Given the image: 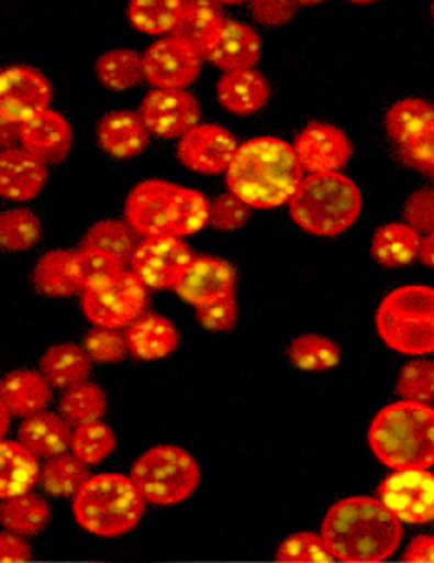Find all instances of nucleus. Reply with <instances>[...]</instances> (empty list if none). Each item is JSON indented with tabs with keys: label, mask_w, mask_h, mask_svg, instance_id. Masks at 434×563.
Masks as SVG:
<instances>
[{
	"label": "nucleus",
	"mask_w": 434,
	"mask_h": 563,
	"mask_svg": "<svg viewBox=\"0 0 434 563\" xmlns=\"http://www.w3.org/2000/svg\"><path fill=\"white\" fill-rule=\"evenodd\" d=\"M144 495L133 478L122 473L94 475L73 500V515L87 533L102 538L127 534L145 512Z\"/></svg>",
	"instance_id": "obj_6"
},
{
	"label": "nucleus",
	"mask_w": 434,
	"mask_h": 563,
	"mask_svg": "<svg viewBox=\"0 0 434 563\" xmlns=\"http://www.w3.org/2000/svg\"><path fill=\"white\" fill-rule=\"evenodd\" d=\"M420 241L422 236L405 221L388 223V225L378 227L375 232L371 241V256L382 267H408L419 257Z\"/></svg>",
	"instance_id": "obj_29"
},
{
	"label": "nucleus",
	"mask_w": 434,
	"mask_h": 563,
	"mask_svg": "<svg viewBox=\"0 0 434 563\" xmlns=\"http://www.w3.org/2000/svg\"><path fill=\"white\" fill-rule=\"evenodd\" d=\"M394 394L414 402H434V361L414 358L400 369Z\"/></svg>",
	"instance_id": "obj_42"
},
{
	"label": "nucleus",
	"mask_w": 434,
	"mask_h": 563,
	"mask_svg": "<svg viewBox=\"0 0 434 563\" xmlns=\"http://www.w3.org/2000/svg\"><path fill=\"white\" fill-rule=\"evenodd\" d=\"M400 153H402L405 164L411 165L414 169L434 175V123L413 142L400 145Z\"/></svg>",
	"instance_id": "obj_49"
},
{
	"label": "nucleus",
	"mask_w": 434,
	"mask_h": 563,
	"mask_svg": "<svg viewBox=\"0 0 434 563\" xmlns=\"http://www.w3.org/2000/svg\"><path fill=\"white\" fill-rule=\"evenodd\" d=\"M21 145L44 164H62L73 147V128L60 113L46 109L21 123Z\"/></svg>",
	"instance_id": "obj_19"
},
{
	"label": "nucleus",
	"mask_w": 434,
	"mask_h": 563,
	"mask_svg": "<svg viewBox=\"0 0 434 563\" xmlns=\"http://www.w3.org/2000/svg\"><path fill=\"white\" fill-rule=\"evenodd\" d=\"M434 123V106L422 98H404L386 114V131L394 144L405 145Z\"/></svg>",
	"instance_id": "obj_32"
},
{
	"label": "nucleus",
	"mask_w": 434,
	"mask_h": 563,
	"mask_svg": "<svg viewBox=\"0 0 434 563\" xmlns=\"http://www.w3.org/2000/svg\"><path fill=\"white\" fill-rule=\"evenodd\" d=\"M52 98V84L35 67H5L0 75V120L2 122L21 125L49 109Z\"/></svg>",
	"instance_id": "obj_13"
},
{
	"label": "nucleus",
	"mask_w": 434,
	"mask_h": 563,
	"mask_svg": "<svg viewBox=\"0 0 434 563\" xmlns=\"http://www.w3.org/2000/svg\"><path fill=\"white\" fill-rule=\"evenodd\" d=\"M288 357L304 372H326L341 363V346L319 333H304L291 341Z\"/></svg>",
	"instance_id": "obj_38"
},
{
	"label": "nucleus",
	"mask_w": 434,
	"mask_h": 563,
	"mask_svg": "<svg viewBox=\"0 0 434 563\" xmlns=\"http://www.w3.org/2000/svg\"><path fill=\"white\" fill-rule=\"evenodd\" d=\"M225 21L218 0H181L178 24L170 35L187 42L204 57Z\"/></svg>",
	"instance_id": "obj_26"
},
{
	"label": "nucleus",
	"mask_w": 434,
	"mask_h": 563,
	"mask_svg": "<svg viewBox=\"0 0 434 563\" xmlns=\"http://www.w3.org/2000/svg\"><path fill=\"white\" fill-rule=\"evenodd\" d=\"M235 271L231 263L214 256H196L185 268L174 292L190 305H203L215 297L234 292Z\"/></svg>",
	"instance_id": "obj_17"
},
{
	"label": "nucleus",
	"mask_w": 434,
	"mask_h": 563,
	"mask_svg": "<svg viewBox=\"0 0 434 563\" xmlns=\"http://www.w3.org/2000/svg\"><path fill=\"white\" fill-rule=\"evenodd\" d=\"M251 218V207L234 192H223L210 203L209 225L215 231L232 232L246 225Z\"/></svg>",
	"instance_id": "obj_45"
},
{
	"label": "nucleus",
	"mask_w": 434,
	"mask_h": 563,
	"mask_svg": "<svg viewBox=\"0 0 434 563\" xmlns=\"http://www.w3.org/2000/svg\"><path fill=\"white\" fill-rule=\"evenodd\" d=\"M431 16H433V22H434V0H433V4H431Z\"/></svg>",
	"instance_id": "obj_57"
},
{
	"label": "nucleus",
	"mask_w": 434,
	"mask_h": 563,
	"mask_svg": "<svg viewBox=\"0 0 434 563\" xmlns=\"http://www.w3.org/2000/svg\"><path fill=\"white\" fill-rule=\"evenodd\" d=\"M41 238V220L26 207L8 209L0 214V245L5 252L30 251Z\"/></svg>",
	"instance_id": "obj_40"
},
{
	"label": "nucleus",
	"mask_w": 434,
	"mask_h": 563,
	"mask_svg": "<svg viewBox=\"0 0 434 563\" xmlns=\"http://www.w3.org/2000/svg\"><path fill=\"white\" fill-rule=\"evenodd\" d=\"M179 13L181 0H129V22L145 35H170Z\"/></svg>",
	"instance_id": "obj_37"
},
{
	"label": "nucleus",
	"mask_w": 434,
	"mask_h": 563,
	"mask_svg": "<svg viewBox=\"0 0 434 563\" xmlns=\"http://www.w3.org/2000/svg\"><path fill=\"white\" fill-rule=\"evenodd\" d=\"M190 246L183 238L151 236L140 241L134 252L131 271L156 290H167L178 285L185 268L192 262Z\"/></svg>",
	"instance_id": "obj_11"
},
{
	"label": "nucleus",
	"mask_w": 434,
	"mask_h": 563,
	"mask_svg": "<svg viewBox=\"0 0 434 563\" xmlns=\"http://www.w3.org/2000/svg\"><path fill=\"white\" fill-rule=\"evenodd\" d=\"M237 140L218 123H198L179 139L178 159L187 169L204 176L223 175L231 167Z\"/></svg>",
	"instance_id": "obj_15"
},
{
	"label": "nucleus",
	"mask_w": 434,
	"mask_h": 563,
	"mask_svg": "<svg viewBox=\"0 0 434 563\" xmlns=\"http://www.w3.org/2000/svg\"><path fill=\"white\" fill-rule=\"evenodd\" d=\"M84 349L92 363L98 364L122 363L129 354L127 339L120 328H92L86 335Z\"/></svg>",
	"instance_id": "obj_44"
},
{
	"label": "nucleus",
	"mask_w": 434,
	"mask_h": 563,
	"mask_svg": "<svg viewBox=\"0 0 434 563\" xmlns=\"http://www.w3.org/2000/svg\"><path fill=\"white\" fill-rule=\"evenodd\" d=\"M138 232L127 221L102 220L87 229L80 249L105 252L116 257L123 265H131L134 252L138 249Z\"/></svg>",
	"instance_id": "obj_30"
},
{
	"label": "nucleus",
	"mask_w": 434,
	"mask_h": 563,
	"mask_svg": "<svg viewBox=\"0 0 434 563\" xmlns=\"http://www.w3.org/2000/svg\"><path fill=\"white\" fill-rule=\"evenodd\" d=\"M31 556H33V553H31V545L26 537L8 531V529L0 533V562H30Z\"/></svg>",
	"instance_id": "obj_50"
},
{
	"label": "nucleus",
	"mask_w": 434,
	"mask_h": 563,
	"mask_svg": "<svg viewBox=\"0 0 434 563\" xmlns=\"http://www.w3.org/2000/svg\"><path fill=\"white\" fill-rule=\"evenodd\" d=\"M215 95L229 113L248 117L265 108L270 100L271 89L265 75L252 67L223 73L215 86Z\"/></svg>",
	"instance_id": "obj_21"
},
{
	"label": "nucleus",
	"mask_w": 434,
	"mask_h": 563,
	"mask_svg": "<svg viewBox=\"0 0 434 563\" xmlns=\"http://www.w3.org/2000/svg\"><path fill=\"white\" fill-rule=\"evenodd\" d=\"M97 77L109 91H127L144 80V55L134 49L118 47L103 53L97 60Z\"/></svg>",
	"instance_id": "obj_34"
},
{
	"label": "nucleus",
	"mask_w": 434,
	"mask_h": 563,
	"mask_svg": "<svg viewBox=\"0 0 434 563\" xmlns=\"http://www.w3.org/2000/svg\"><path fill=\"white\" fill-rule=\"evenodd\" d=\"M203 58L198 49L178 36H165L144 53L145 80L153 88H189L200 77Z\"/></svg>",
	"instance_id": "obj_12"
},
{
	"label": "nucleus",
	"mask_w": 434,
	"mask_h": 563,
	"mask_svg": "<svg viewBox=\"0 0 434 563\" xmlns=\"http://www.w3.org/2000/svg\"><path fill=\"white\" fill-rule=\"evenodd\" d=\"M98 145L114 158H134L148 145V131L140 113L113 111L105 114L97 129Z\"/></svg>",
	"instance_id": "obj_22"
},
{
	"label": "nucleus",
	"mask_w": 434,
	"mask_h": 563,
	"mask_svg": "<svg viewBox=\"0 0 434 563\" xmlns=\"http://www.w3.org/2000/svg\"><path fill=\"white\" fill-rule=\"evenodd\" d=\"M92 358L78 344L49 346L41 357V372L53 388L69 389L89 379Z\"/></svg>",
	"instance_id": "obj_28"
},
{
	"label": "nucleus",
	"mask_w": 434,
	"mask_h": 563,
	"mask_svg": "<svg viewBox=\"0 0 434 563\" xmlns=\"http://www.w3.org/2000/svg\"><path fill=\"white\" fill-rule=\"evenodd\" d=\"M0 416H2V430H0V433H2V437L5 439V433H8V428H10V419L13 417V413H11L2 402H0Z\"/></svg>",
	"instance_id": "obj_53"
},
{
	"label": "nucleus",
	"mask_w": 434,
	"mask_h": 563,
	"mask_svg": "<svg viewBox=\"0 0 434 563\" xmlns=\"http://www.w3.org/2000/svg\"><path fill=\"white\" fill-rule=\"evenodd\" d=\"M49 518V504L31 492L19 497L5 498L0 506L2 528L26 538L41 534L47 528Z\"/></svg>",
	"instance_id": "obj_31"
},
{
	"label": "nucleus",
	"mask_w": 434,
	"mask_h": 563,
	"mask_svg": "<svg viewBox=\"0 0 434 563\" xmlns=\"http://www.w3.org/2000/svg\"><path fill=\"white\" fill-rule=\"evenodd\" d=\"M276 560L282 563H332L335 556L322 534L301 531L282 540Z\"/></svg>",
	"instance_id": "obj_43"
},
{
	"label": "nucleus",
	"mask_w": 434,
	"mask_h": 563,
	"mask_svg": "<svg viewBox=\"0 0 434 563\" xmlns=\"http://www.w3.org/2000/svg\"><path fill=\"white\" fill-rule=\"evenodd\" d=\"M73 426L60 413L42 410L22 420L16 437L38 459H52L71 450Z\"/></svg>",
	"instance_id": "obj_24"
},
{
	"label": "nucleus",
	"mask_w": 434,
	"mask_h": 563,
	"mask_svg": "<svg viewBox=\"0 0 434 563\" xmlns=\"http://www.w3.org/2000/svg\"><path fill=\"white\" fill-rule=\"evenodd\" d=\"M369 448L389 470H430L434 466V408L399 400L375 416Z\"/></svg>",
	"instance_id": "obj_4"
},
{
	"label": "nucleus",
	"mask_w": 434,
	"mask_h": 563,
	"mask_svg": "<svg viewBox=\"0 0 434 563\" xmlns=\"http://www.w3.org/2000/svg\"><path fill=\"white\" fill-rule=\"evenodd\" d=\"M402 218L419 234L434 232V189L414 190L405 200Z\"/></svg>",
	"instance_id": "obj_47"
},
{
	"label": "nucleus",
	"mask_w": 434,
	"mask_h": 563,
	"mask_svg": "<svg viewBox=\"0 0 434 563\" xmlns=\"http://www.w3.org/2000/svg\"><path fill=\"white\" fill-rule=\"evenodd\" d=\"M71 268L78 290L91 292L113 282L118 274L125 271V265L105 252L80 249L73 256Z\"/></svg>",
	"instance_id": "obj_39"
},
{
	"label": "nucleus",
	"mask_w": 434,
	"mask_h": 563,
	"mask_svg": "<svg viewBox=\"0 0 434 563\" xmlns=\"http://www.w3.org/2000/svg\"><path fill=\"white\" fill-rule=\"evenodd\" d=\"M138 113L151 134L165 140L181 139L201 119L200 102L187 89L154 88L145 95Z\"/></svg>",
	"instance_id": "obj_14"
},
{
	"label": "nucleus",
	"mask_w": 434,
	"mask_h": 563,
	"mask_svg": "<svg viewBox=\"0 0 434 563\" xmlns=\"http://www.w3.org/2000/svg\"><path fill=\"white\" fill-rule=\"evenodd\" d=\"M297 158L308 175L341 173L353 156L352 140L337 125L310 122L293 142Z\"/></svg>",
	"instance_id": "obj_16"
},
{
	"label": "nucleus",
	"mask_w": 434,
	"mask_h": 563,
	"mask_svg": "<svg viewBox=\"0 0 434 563\" xmlns=\"http://www.w3.org/2000/svg\"><path fill=\"white\" fill-rule=\"evenodd\" d=\"M41 459L19 439H2L0 444V498L30 493L41 482Z\"/></svg>",
	"instance_id": "obj_27"
},
{
	"label": "nucleus",
	"mask_w": 434,
	"mask_h": 563,
	"mask_svg": "<svg viewBox=\"0 0 434 563\" xmlns=\"http://www.w3.org/2000/svg\"><path fill=\"white\" fill-rule=\"evenodd\" d=\"M347 2H352V4H374L378 0H347Z\"/></svg>",
	"instance_id": "obj_56"
},
{
	"label": "nucleus",
	"mask_w": 434,
	"mask_h": 563,
	"mask_svg": "<svg viewBox=\"0 0 434 563\" xmlns=\"http://www.w3.org/2000/svg\"><path fill=\"white\" fill-rule=\"evenodd\" d=\"M147 285L133 271H123L105 287L84 292L82 310L94 327L127 328L147 308Z\"/></svg>",
	"instance_id": "obj_9"
},
{
	"label": "nucleus",
	"mask_w": 434,
	"mask_h": 563,
	"mask_svg": "<svg viewBox=\"0 0 434 563\" xmlns=\"http://www.w3.org/2000/svg\"><path fill=\"white\" fill-rule=\"evenodd\" d=\"M131 478L154 506H174L194 495L200 486V464L179 445H156L134 462Z\"/></svg>",
	"instance_id": "obj_8"
},
{
	"label": "nucleus",
	"mask_w": 434,
	"mask_h": 563,
	"mask_svg": "<svg viewBox=\"0 0 434 563\" xmlns=\"http://www.w3.org/2000/svg\"><path fill=\"white\" fill-rule=\"evenodd\" d=\"M86 462L80 461L75 453H62L44 462L41 470V486L52 497H77L91 475Z\"/></svg>",
	"instance_id": "obj_33"
},
{
	"label": "nucleus",
	"mask_w": 434,
	"mask_h": 563,
	"mask_svg": "<svg viewBox=\"0 0 434 563\" xmlns=\"http://www.w3.org/2000/svg\"><path fill=\"white\" fill-rule=\"evenodd\" d=\"M226 187L251 209H277L290 203L304 169L293 144L276 136L246 140L226 169Z\"/></svg>",
	"instance_id": "obj_2"
},
{
	"label": "nucleus",
	"mask_w": 434,
	"mask_h": 563,
	"mask_svg": "<svg viewBox=\"0 0 434 563\" xmlns=\"http://www.w3.org/2000/svg\"><path fill=\"white\" fill-rule=\"evenodd\" d=\"M419 257L420 262L424 263L425 267L433 268L434 271V232L422 236Z\"/></svg>",
	"instance_id": "obj_52"
},
{
	"label": "nucleus",
	"mask_w": 434,
	"mask_h": 563,
	"mask_svg": "<svg viewBox=\"0 0 434 563\" xmlns=\"http://www.w3.org/2000/svg\"><path fill=\"white\" fill-rule=\"evenodd\" d=\"M46 181V164L26 148H4L0 154V195L5 200H33L41 195Z\"/></svg>",
	"instance_id": "obj_20"
},
{
	"label": "nucleus",
	"mask_w": 434,
	"mask_h": 563,
	"mask_svg": "<svg viewBox=\"0 0 434 563\" xmlns=\"http://www.w3.org/2000/svg\"><path fill=\"white\" fill-rule=\"evenodd\" d=\"M383 506L402 523L425 526L434 520V473L393 470L377 489Z\"/></svg>",
	"instance_id": "obj_10"
},
{
	"label": "nucleus",
	"mask_w": 434,
	"mask_h": 563,
	"mask_svg": "<svg viewBox=\"0 0 434 563\" xmlns=\"http://www.w3.org/2000/svg\"><path fill=\"white\" fill-rule=\"evenodd\" d=\"M116 435L102 419L75 428L71 451L87 466H97L116 450Z\"/></svg>",
	"instance_id": "obj_41"
},
{
	"label": "nucleus",
	"mask_w": 434,
	"mask_h": 563,
	"mask_svg": "<svg viewBox=\"0 0 434 563\" xmlns=\"http://www.w3.org/2000/svg\"><path fill=\"white\" fill-rule=\"evenodd\" d=\"M260 55L263 41L259 33L245 22L226 19L220 35L215 36L209 52L204 53V60H209L223 73L240 71L256 67Z\"/></svg>",
	"instance_id": "obj_18"
},
{
	"label": "nucleus",
	"mask_w": 434,
	"mask_h": 563,
	"mask_svg": "<svg viewBox=\"0 0 434 563\" xmlns=\"http://www.w3.org/2000/svg\"><path fill=\"white\" fill-rule=\"evenodd\" d=\"M251 15L263 26H282L296 16L299 5L296 0H251Z\"/></svg>",
	"instance_id": "obj_48"
},
{
	"label": "nucleus",
	"mask_w": 434,
	"mask_h": 563,
	"mask_svg": "<svg viewBox=\"0 0 434 563\" xmlns=\"http://www.w3.org/2000/svg\"><path fill=\"white\" fill-rule=\"evenodd\" d=\"M402 562L434 563V534H419L409 542Z\"/></svg>",
	"instance_id": "obj_51"
},
{
	"label": "nucleus",
	"mask_w": 434,
	"mask_h": 563,
	"mask_svg": "<svg viewBox=\"0 0 434 563\" xmlns=\"http://www.w3.org/2000/svg\"><path fill=\"white\" fill-rule=\"evenodd\" d=\"M322 538L344 563H377L397 553L404 526L380 498L349 497L327 509Z\"/></svg>",
	"instance_id": "obj_1"
},
{
	"label": "nucleus",
	"mask_w": 434,
	"mask_h": 563,
	"mask_svg": "<svg viewBox=\"0 0 434 563\" xmlns=\"http://www.w3.org/2000/svg\"><path fill=\"white\" fill-rule=\"evenodd\" d=\"M105 411V391L91 380H84L80 385L66 389V394L62 395L58 402V413L75 428L91 420L103 419Z\"/></svg>",
	"instance_id": "obj_36"
},
{
	"label": "nucleus",
	"mask_w": 434,
	"mask_h": 563,
	"mask_svg": "<svg viewBox=\"0 0 434 563\" xmlns=\"http://www.w3.org/2000/svg\"><path fill=\"white\" fill-rule=\"evenodd\" d=\"M322 2H326V0H296V4L299 5V8H301V5L310 8V5L322 4Z\"/></svg>",
	"instance_id": "obj_54"
},
{
	"label": "nucleus",
	"mask_w": 434,
	"mask_h": 563,
	"mask_svg": "<svg viewBox=\"0 0 434 563\" xmlns=\"http://www.w3.org/2000/svg\"><path fill=\"white\" fill-rule=\"evenodd\" d=\"M196 318L201 327L212 332H226L237 323V301L235 292L215 297L212 301L196 307Z\"/></svg>",
	"instance_id": "obj_46"
},
{
	"label": "nucleus",
	"mask_w": 434,
	"mask_h": 563,
	"mask_svg": "<svg viewBox=\"0 0 434 563\" xmlns=\"http://www.w3.org/2000/svg\"><path fill=\"white\" fill-rule=\"evenodd\" d=\"M53 399V386L42 372L15 369L5 375L0 383V402L13 413V417L35 416L46 410Z\"/></svg>",
	"instance_id": "obj_23"
},
{
	"label": "nucleus",
	"mask_w": 434,
	"mask_h": 563,
	"mask_svg": "<svg viewBox=\"0 0 434 563\" xmlns=\"http://www.w3.org/2000/svg\"><path fill=\"white\" fill-rule=\"evenodd\" d=\"M375 327L388 349L420 357L434 354V288L405 285L383 297Z\"/></svg>",
	"instance_id": "obj_7"
},
{
	"label": "nucleus",
	"mask_w": 434,
	"mask_h": 563,
	"mask_svg": "<svg viewBox=\"0 0 434 563\" xmlns=\"http://www.w3.org/2000/svg\"><path fill=\"white\" fill-rule=\"evenodd\" d=\"M221 5H240L246 4V2H251V0H218Z\"/></svg>",
	"instance_id": "obj_55"
},
{
	"label": "nucleus",
	"mask_w": 434,
	"mask_h": 563,
	"mask_svg": "<svg viewBox=\"0 0 434 563\" xmlns=\"http://www.w3.org/2000/svg\"><path fill=\"white\" fill-rule=\"evenodd\" d=\"M123 214L142 238L192 236L209 225L210 201L200 190L145 179L129 192Z\"/></svg>",
	"instance_id": "obj_3"
},
{
	"label": "nucleus",
	"mask_w": 434,
	"mask_h": 563,
	"mask_svg": "<svg viewBox=\"0 0 434 563\" xmlns=\"http://www.w3.org/2000/svg\"><path fill=\"white\" fill-rule=\"evenodd\" d=\"M129 354L140 361H156L178 349V328L170 319L158 313H144L125 328Z\"/></svg>",
	"instance_id": "obj_25"
},
{
	"label": "nucleus",
	"mask_w": 434,
	"mask_h": 563,
	"mask_svg": "<svg viewBox=\"0 0 434 563\" xmlns=\"http://www.w3.org/2000/svg\"><path fill=\"white\" fill-rule=\"evenodd\" d=\"M360 212L363 192L343 173L308 175L290 200L291 218L313 236L343 234L358 220Z\"/></svg>",
	"instance_id": "obj_5"
},
{
	"label": "nucleus",
	"mask_w": 434,
	"mask_h": 563,
	"mask_svg": "<svg viewBox=\"0 0 434 563\" xmlns=\"http://www.w3.org/2000/svg\"><path fill=\"white\" fill-rule=\"evenodd\" d=\"M73 256L75 252L55 249L41 256L33 271V285L36 292L47 297H69L78 292L73 277Z\"/></svg>",
	"instance_id": "obj_35"
}]
</instances>
